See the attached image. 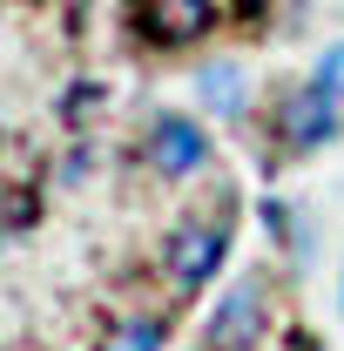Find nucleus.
<instances>
[{"label":"nucleus","mask_w":344,"mask_h":351,"mask_svg":"<svg viewBox=\"0 0 344 351\" xmlns=\"http://www.w3.org/2000/svg\"><path fill=\"white\" fill-rule=\"evenodd\" d=\"M270 331V311H263V284H230L216 311L203 317V345L210 351H257Z\"/></svg>","instance_id":"nucleus-1"},{"label":"nucleus","mask_w":344,"mask_h":351,"mask_svg":"<svg viewBox=\"0 0 344 351\" xmlns=\"http://www.w3.org/2000/svg\"><path fill=\"white\" fill-rule=\"evenodd\" d=\"M277 135H284L291 149H317V142H338V135H344V108H338V95H331L324 82L291 88V95L277 101Z\"/></svg>","instance_id":"nucleus-2"},{"label":"nucleus","mask_w":344,"mask_h":351,"mask_svg":"<svg viewBox=\"0 0 344 351\" xmlns=\"http://www.w3.org/2000/svg\"><path fill=\"white\" fill-rule=\"evenodd\" d=\"M223 250H230V230L223 223H182L169 243H162V270H169L175 291H203L216 270H223Z\"/></svg>","instance_id":"nucleus-3"},{"label":"nucleus","mask_w":344,"mask_h":351,"mask_svg":"<svg viewBox=\"0 0 344 351\" xmlns=\"http://www.w3.org/2000/svg\"><path fill=\"white\" fill-rule=\"evenodd\" d=\"M142 156H149V169H156V176L182 182V176H196L203 162H210V135H203V122H189V115H156Z\"/></svg>","instance_id":"nucleus-4"},{"label":"nucleus","mask_w":344,"mask_h":351,"mask_svg":"<svg viewBox=\"0 0 344 351\" xmlns=\"http://www.w3.org/2000/svg\"><path fill=\"white\" fill-rule=\"evenodd\" d=\"M142 27L162 47H182V41H203L216 27V7L210 0H149V7H142Z\"/></svg>","instance_id":"nucleus-5"},{"label":"nucleus","mask_w":344,"mask_h":351,"mask_svg":"<svg viewBox=\"0 0 344 351\" xmlns=\"http://www.w3.org/2000/svg\"><path fill=\"white\" fill-rule=\"evenodd\" d=\"M196 95H203V108L223 115V122L243 115V68H236V61H210V68L196 75Z\"/></svg>","instance_id":"nucleus-6"},{"label":"nucleus","mask_w":344,"mask_h":351,"mask_svg":"<svg viewBox=\"0 0 344 351\" xmlns=\"http://www.w3.org/2000/svg\"><path fill=\"white\" fill-rule=\"evenodd\" d=\"M162 345H169V324L162 317H122L101 338V351H162Z\"/></svg>","instance_id":"nucleus-7"},{"label":"nucleus","mask_w":344,"mask_h":351,"mask_svg":"<svg viewBox=\"0 0 344 351\" xmlns=\"http://www.w3.org/2000/svg\"><path fill=\"white\" fill-rule=\"evenodd\" d=\"M310 82H324V88H331V95H338V101H344V41L331 47L324 61H317V75H310Z\"/></svg>","instance_id":"nucleus-8"},{"label":"nucleus","mask_w":344,"mask_h":351,"mask_svg":"<svg viewBox=\"0 0 344 351\" xmlns=\"http://www.w3.org/2000/svg\"><path fill=\"white\" fill-rule=\"evenodd\" d=\"M27 217H34V203H27V196H0V237H7V230H21Z\"/></svg>","instance_id":"nucleus-9"},{"label":"nucleus","mask_w":344,"mask_h":351,"mask_svg":"<svg viewBox=\"0 0 344 351\" xmlns=\"http://www.w3.org/2000/svg\"><path fill=\"white\" fill-rule=\"evenodd\" d=\"M338 304H344V291H338Z\"/></svg>","instance_id":"nucleus-10"}]
</instances>
